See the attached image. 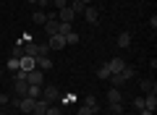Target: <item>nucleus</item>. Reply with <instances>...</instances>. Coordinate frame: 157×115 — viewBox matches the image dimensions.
Returning a JSON list of instances; mask_svg holds the SVG:
<instances>
[{"label":"nucleus","mask_w":157,"mask_h":115,"mask_svg":"<svg viewBox=\"0 0 157 115\" xmlns=\"http://www.w3.org/2000/svg\"><path fill=\"white\" fill-rule=\"evenodd\" d=\"M139 115H155V113H149V110H139Z\"/></svg>","instance_id":"f704fd0d"},{"label":"nucleus","mask_w":157,"mask_h":115,"mask_svg":"<svg viewBox=\"0 0 157 115\" xmlns=\"http://www.w3.org/2000/svg\"><path fill=\"white\" fill-rule=\"evenodd\" d=\"M68 8H71L73 13H84V11H86V6L81 3V0H71V6H68Z\"/></svg>","instance_id":"4be33fe9"},{"label":"nucleus","mask_w":157,"mask_h":115,"mask_svg":"<svg viewBox=\"0 0 157 115\" xmlns=\"http://www.w3.org/2000/svg\"><path fill=\"white\" fill-rule=\"evenodd\" d=\"M110 105V113H115V115H123V102H107Z\"/></svg>","instance_id":"b1692460"},{"label":"nucleus","mask_w":157,"mask_h":115,"mask_svg":"<svg viewBox=\"0 0 157 115\" xmlns=\"http://www.w3.org/2000/svg\"><path fill=\"white\" fill-rule=\"evenodd\" d=\"M134 76H136V71H134V68H128V66H126L123 71H121V79H123V81H131Z\"/></svg>","instance_id":"5701e85b"},{"label":"nucleus","mask_w":157,"mask_h":115,"mask_svg":"<svg viewBox=\"0 0 157 115\" xmlns=\"http://www.w3.org/2000/svg\"><path fill=\"white\" fill-rule=\"evenodd\" d=\"M115 42H118V47H121V50L131 47V32H121V34H118V39H115Z\"/></svg>","instance_id":"4468645a"},{"label":"nucleus","mask_w":157,"mask_h":115,"mask_svg":"<svg viewBox=\"0 0 157 115\" xmlns=\"http://www.w3.org/2000/svg\"><path fill=\"white\" fill-rule=\"evenodd\" d=\"M0 115H6V113H0Z\"/></svg>","instance_id":"a19ab883"},{"label":"nucleus","mask_w":157,"mask_h":115,"mask_svg":"<svg viewBox=\"0 0 157 115\" xmlns=\"http://www.w3.org/2000/svg\"><path fill=\"white\" fill-rule=\"evenodd\" d=\"M144 110H149V113L157 110V94H147L144 97Z\"/></svg>","instance_id":"dca6fc26"},{"label":"nucleus","mask_w":157,"mask_h":115,"mask_svg":"<svg viewBox=\"0 0 157 115\" xmlns=\"http://www.w3.org/2000/svg\"><path fill=\"white\" fill-rule=\"evenodd\" d=\"M26 81L34 84V86H45V71H37V68L29 71V73H26Z\"/></svg>","instance_id":"20e7f679"},{"label":"nucleus","mask_w":157,"mask_h":115,"mask_svg":"<svg viewBox=\"0 0 157 115\" xmlns=\"http://www.w3.org/2000/svg\"><path fill=\"white\" fill-rule=\"evenodd\" d=\"M26 97H32V99H42V86H34V84H29Z\"/></svg>","instance_id":"6ab92c4d"},{"label":"nucleus","mask_w":157,"mask_h":115,"mask_svg":"<svg viewBox=\"0 0 157 115\" xmlns=\"http://www.w3.org/2000/svg\"><path fill=\"white\" fill-rule=\"evenodd\" d=\"M78 39H81V37H78L76 32H68L66 34V44H78Z\"/></svg>","instance_id":"393cba45"},{"label":"nucleus","mask_w":157,"mask_h":115,"mask_svg":"<svg viewBox=\"0 0 157 115\" xmlns=\"http://www.w3.org/2000/svg\"><path fill=\"white\" fill-rule=\"evenodd\" d=\"M45 115H63V110L60 107H52V105H50V107H47V113Z\"/></svg>","instance_id":"c756f323"},{"label":"nucleus","mask_w":157,"mask_h":115,"mask_svg":"<svg viewBox=\"0 0 157 115\" xmlns=\"http://www.w3.org/2000/svg\"><path fill=\"white\" fill-rule=\"evenodd\" d=\"M107 102H123V94H121V89H118V86L107 89Z\"/></svg>","instance_id":"2eb2a0df"},{"label":"nucleus","mask_w":157,"mask_h":115,"mask_svg":"<svg viewBox=\"0 0 157 115\" xmlns=\"http://www.w3.org/2000/svg\"><path fill=\"white\" fill-rule=\"evenodd\" d=\"M11 58H18V60L24 58V42H21V39H18V42L13 44V50H11Z\"/></svg>","instance_id":"aec40b11"},{"label":"nucleus","mask_w":157,"mask_h":115,"mask_svg":"<svg viewBox=\"0 0 157 115\" xmlns=\"http://www.w3.org/2000/svg\"><path fill=\"white\" fill-rule=\"evenodd\" d=\"M97 76H100V79H110V68H107V63L97 68Z\"/></svg>","instance_id":"a878e982"},{"label":"nucleus","mask_w":157,"mask_h":115,"mask_svg":"<svg viewBox=\"0 0 157 115\" xmlns=\"http://www.w3.org/2000/svg\"><path fill=\"white\" fill-rule=\"evenodd\" d=\"M73 99H76V94H73V92H68V94H63V97L58 99V102H60V105H71Z\"/></svg>","instance_id":"bb28decb"},{"label":"nucleus","mask_w":157,"mask_h":115,"mask_svg":"<svg viewBox=\"0 0 157 115\" xmlns=\"http://www.w3.org/2000/svg\"><path fill=\"white\" fill-rule=\"evenodd\" d=\"M3 105H8V97H6L3 92H0V107H3Z\"/></svg>","instance_id":"72a5a7b5"},{"label":"nucleus","mask_w":157,"mask_h":115,"mask_svg":"<svg viewBox=\"0 0 157 115\" xmlns=\"http://www.w3.org/2000/svg\"><path fill=\"white\" fill-rule=\"evenodd\" d=\"M81 16H84L86 24H92V26H97V24H100V11H97L94 6H86V11L81 13Z\"/></svg>","instance_id":"39448f33"},{"label":"nucleus","mask_w":157,"mask_h":115,"mask_svg":"<svg viewBox=\"0 0 157 115\" xmlns=\"http://www.w3.org/2000/svg\"><path fill=\"white\" fill-rule=\"evenodd\" d=\"M68 32H73V29H71V24H63V21H60V34H63V37H66Z\"/></svg>","instance_id":"7c9ffc66"},{"label":"nucleus","mask_w":157,"mask_h":115,"mask_svg":"<svg viewBox=\"0 0 157 115\" xmlns=\"http://www.w3.org/2000/svg\"><path fill=\"white\" fill-rule=\"evenodd\" d=\"M42 99H47V102H58V99H60V89L52 86V84L42 86Z\"/></svg>","instance_id":"7ed1b4c3"},{"label":"nucleus","mask_w":157,"mask_h":115,"mask_svg":"<svg viewBox=\"0 0 157 115\" xmlns=\"http://www.w3.org/2000/svg\"><path fill=\"white\" fill-rule=\"evenodd\" d=\"M55 18H58V21H63V24H71V21H73V18H76V13H73V11H71V8H68V6H66V8H60V11H58V13H55Z\"/></svg>","instance_id":"9d476101"},{"label":"nucleus","mask_w":157,"mask_h":115,"mask_svg":"<svg viewBox=\"0 0 157 115\" xmlns=\"http://www.w3.org/2000/svg\"><path fill=\"white\" fill-rule=\"evenodd\" d=\"M52 3H55V8H58V11H60V8H66V6H68V0H52Z\"/></svg>","instance_id":"473e14b6"},{"label":"nucleus","mask_w":157,"mask_h":115,"mask_svg":"<svg viewBox=\"0 0 157 115\" xmlns=\"http://www.w3.org/2000/svg\"><path fill=\"white\" fill-rule=\"evenodd\" d=\"M34 68H37V63H34V58H32V55H24L21 60H18V71L29 73V71H34Z\"/></svg>","instance_id":"0eeeda50"},{"label":"nucleus","mask_w":157,"mask_h":115,"mask_svg":"<svg viewBox=\"0 0 157 115\" xmlns=\"http://www.w3.org/2000/svg\"><path fill=\"white\" fill-rule=\"evenodd\" d=\"M0 113H3V107H0Z\"/></svg>","instance_id":"ea45409f"},{"label":"nucleus","mask_w":157,"mask_h":115,"mask_svg":"<svg viewBox=\"0 0 157 115\" xmlns=\"http://www.w3.org/2000/svg\"><path fill=\"white\" fill-rule=\"evenodd\" d=\"M84 105H86V107H89V110H94V115L100 113V105H97V99L92 97V94H89V97H84Z\"/></svg>","instance_id":"412c9836"},{"label":"nucleus","mask_w":157,"mask_h":115,"mask_svg":"<svg viewBox=\"0 0 157 115\" xmlns=\"http://www.w3.org/2000/svg\"><path fill=\"white\" fill-rule=\"evenodd\" d=\"M47 18H50V13H45V11H34V13H32V21L39 24V26H45Z\"/></svg>","instance_id":"f3484780"},{"label":"nucleus","mask_w":157,"mask_h":115,"mask_svg":"<svg viewBox=\"0 0 157 115\" xmlns=\"http://www.w3.org/2000/svg\"><path fill=\"white\" fill-rule=\"evenodd\" d=\"M134 107H136V110H144V97H136V99H134Z\"/></svg>","instance_id":"2f4dec72"},{"label":"nucleus","mask_w":157,"mask_h":115,"mask_svg":"<svg viewBox=\"0 0 157 115\" xmlns=\"http://www.w3.org/2000/svg\"><path fill=\"white\" fill-rule=\"evenodd\" d=\"M13 89H16L18 97H26L29 81H26V73H24V71H16V73H13Z\"/></svg>","instance_id":"f257e3e1"},{"label":"nucleus","mask_w":157,"mask_h":115,"mask_svg":"<svg viewBox=\"0 0 157 115\" xmlns=\"http://www.w3.org/2000/svg\"><path fill=\"white\" fill-rule=\"evenodd\" d=\"M107 115H115V113H107Z\"/></svg>","instance_id":"58836bf2"},{"label":"nucleus","mask_w":157,"mask_h":115,"mask_svg":"<svg viewBox=\"0 0 157 115\" xmlns=\"http://www.w3.org/2000/svg\"><path fill=\"white\" fill-rule=\"evenodd\" d=\"M45 32H47V37L60 34V21H58V18H47V21H45Z\"/></svg>","instance_id":"6e6552de"},{"label":"nucleus","mask_w":157,"mask_h":115,"mask_svg":"<svg viewBox=\"0 0 157 115\" xmlns=\"http://www.w3.org/2000/svg\"><path fill=\"white\" fill-rule=\"evenodd\" d=\"M76 115H94V110H89L86 107V105H81V107H78V113Z\"/></svg>","instance_id":"c85d7f7f"},{"label":"nucleus","mask_w":157,"mask_h":115,"mask_svg":"<svg viewBox=\"0 0 157 115\" xmlns=\"http://www.w3.org/2000/svg\"><path fill=\"white\" fill-rule=\"evenodd\" d=\"M26 3H29V6H37V0H26Z\"/></svg>","instance_id":"c9c22d12"},{"label":"nucleus","mask_w":157,"mask_h":115,"mask_svg":"<svg viewBox=\"0 0 157 115\" xmlns=\"http://www.w3.org/2000/svg\"><path fill=\"white\" fill-rule=\"evenodd\" d=\"M24 55H32V58L47 55V44H39V42H24Z\"/></svg>","instance_id":"f03ea898"},{"label":"nucleus","mask_w":157,"mask_h":115,"mask_svg":"<svg viewBox=\"0 0 157 115\" xmlns=\"http://www.w3.org/2000/svg\"><path fill=\"white\" fill-rule=\"evenodd\" d=\"M47 107H50V102H47V99H34V110H32V115H45Z\"/></svg>","instance_id":"f8f14e48"},{"label":"nucleus","mask_w":157,"mask_h":115,"mask_svg":"<svg viewBox=\"0 0 157 115\" xmlns=\"http://www.w3.org/2000/svg\"><path fill=\"white\" fill-rule=\"evenodd\" d=\"M0 76H3V68H0Z\"/></svg>","instance_id":"4c0bfd02"},{"label":"nucleus","mask_w":157,"mask_h":115,"mask_svg":"<svg viewBox=\"0 0 157 115\" xmlns=\"http://www.w3.org/2000/svg\"><path fill=\"white\" fill-rule=\"evenodd\" d=\"M107 68H110V76L113 73H121L126 68V60L123 58H110V60H107Z\"/></svg>","instance_id":"1a4fd4ad"},{"label":"nucleus","mask_w":157,"mask_h":115,"mask_svg":"<svg viewBox=\"0 0 157 115\" xmlns=\"http://www.w3.org/2000/svg\"><path fill=\"white\" fill-rule=\"evenodd\" d=\"M18 110H21L24 115L32 113V110H34V99L32 97H21V99H18Z\"/></svg>","instance_id":"ddd939ff"},{"label":"nucleus","mask_w":157,"mask_h":115,"mask_svg":"<svg viewBox=\"0 0 157 115\" xmlns=\"http://www.w3.org/2000/svg\"><path fill=\"white\" fill-rule=\"evenodd\" d=\"M81 3H84V6H92V0H81Z\"/></svg>","instance_id":"e433bc0d"},{"label":"nucleus","mask_w":157,"mask_h":115,"mask_svg":"<svg viewBox=\"0 0 157 115\" xmlns=\"http://www.w3.org/2000/svg\"><path fill=\"white\" fill-rule=\"evenodd\" d=\"M66 47V37L55 34V37H47V50H63Z\"/></svg>","instance_id":"423d86ee"},{"label":"nucleus","mask_w":157,"mask_h":115,"mask_svg":"<svg viewBox=\"0 0 157 115\" xmlns=\"http://www.w3.org/2000/svg\"><path fill=\"white\" fill-rule=\"evenodd\" d=\"M8 71H13V73L18 71V58H11V60H8Z\"/></svg>","instance_id":"cd10ccee"},{"label":"nucleus","mask_w":157,"mask_h":115,"mask_svg":"<svg viewBox=\"0 0 157 115\" xmlns=\"http://www.w3.org/2000/svg\"><path fill=\"white\" fill-rule=\"evenodd\" d=\"M34 63H37V71H50V68H52V60L47 58V55H39V58H34Z\"/></svg>","instance_id":"9b49d317"},{"label":"nucleus","mask_w":157,"mask_h":115,"mask_svg":"<svg viewBox=\"0 0 157 115\" xmlns=\"http://www.w3.org/2000/svg\"><path fill=\"white\" fill-rule=\"evenodd\" d=\"M141 92H147V94H157V84L149 81V79H141Z\"/></svg>","instance_id":"a211bd4d"}]
</instances>
